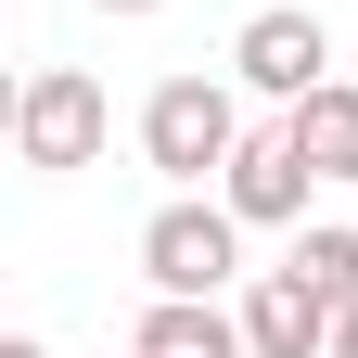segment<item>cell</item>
I'll list each match as a JSON object with an SVG mask.
<instances>
[{"label": "cell", "mask_w": 358, "mask_h": 358, "mask_svg": "<svg viewBox=\"0 0 358 358\" xmlns=\"http://www.w3.org/2000/svg\"><path fill=\"white\" fill-rule=\"evenodd\" d=\"M13 154L38 179H77V166H103V77L90 64H38L13 90Z\"/></svg>", "instance_id": "obj_1"}, {"label": "cell", "mask_w": 358, "mask_h": 358, "mask_svg": "<svg viewBox=\"0 0 358 358\" xmlns=\"http://www.w3.org/2000/svg\"><path fill=\"white\" fill-rule=\"evenodd\" d=\"M141 154L192 192V179H217V166L243 154V103H231L217 77H166L154 103H141Z\"/></svg>", "instance_id": "obj_2"}, {"label": "cell", "mask_w": 358, "mask_h": 358, "mask_svg": "<svg viewBox=\"0 0 358 358\" xmlns=\"http://www.w3.org/2000/svg\"><path fill=\"white\" fill-rule=\"evenodd\" d=\"M141 268H154V294H217L243 268V217L231 205H154V231H141Z\"/></svg>", "instance_id": "obj_3"}, {"label": "cell", "mask_w": 358, "mask_h": 358, "mask_svg": "<svg viewBox=\"0 0 358 358\" xmlns=\"http://www.w3.org/2000/svg\"><path fill=\"white\" fill-rule=\"evenodd\" d=\"M307 179H320V166L294 154V128H243V154L217 166V205H231L243 231H294V217H307Z\"/></svg>", "instance_id": "obj_4"}, {"label": "cell", "mask_w": 358, "mask_h": 358, "mask_svg": "<svg viewBox=\"0 0 358 358\" xmlns=\"http://www.w3.org/2000/svg\"><path fill=\"white\" fill-rule=\"evenodd\" d=\"M333 320H345V307H333L320 282H307L294 256L243 282V345H256V358H333Z\"/></svg>", "instance_id": "obj_5"}, {"label": "cell", "mask_w": 358, "mask_h": 358, "mask_svg": "<svg viewBox=\"0 0 358 358\" xmlns=\"http://www.w3.org/2000/svg\"><path fill=\"white\" fill-rule=\"evenodd\" d=\"M320 64H333L320 13H256V26L231 38V77L256 90V103H307V90H320Z\"/></svg>", "instance_id": "obj_6"}, {"label": "cell", "mask_w": 358, "mask_h": 358, "mask_svg": "<svg viewBox=\"0 0 358 358\" xmlns=\"http://www.w3.org/2000/svg\"><path fill=\"white\" fill-rule=\"evenodd\" d=\"M141 358H256V345H243V307H217V294H154Z\"/></svg>", "instance_id": "obj_7"}, {"label": "cell", "mask_w": 358, "mask_h": 358, "mask_svg": "<svg viewBox=\"0 0 358 358\" xmlns=\"http://www.w3.org/2000/svg\"><path fill=\"white\" fill-rule=\"evenodd\" d=\"M282 128H294V154L320 166V179H358V90L345 77H320L307 103H282Z\"/></svg>", "instance_id": "obj_8"}, {"label": "cell", "mask_w": 358, "mask_h": 358, "mask_svg": "<svg viewBox=\"0 0 358 358\" xmlns=\"http://www.w3.org/2000/svg\"><path fill=\"white\" fill-rule=\"evenodd\" d=\"M294 268H307L333 307H358V231H294Z\"/></svg>", "instance_id": "obj_9"}, {"label": "cell", "mask_w": 358, "mask_h": 358, "mask_svg": "<svg viewBox=\"0 0 358 358\" xmlns=\"http://www.w3.org/2000/svg\"><path fill=\"white\" fill-rule=\"evenodd\" d=\"M333 358H358V307H345V320H333Z\"/></svg>", "instance_id": "obj_10"}, {"label": "cell", "mask_w": 358, "mask_h": 358, "mask_svg": "<svg viewBox=\"0 0 358 358\" xmlns=\"http://www.w3.org/2000/svg\"><path fill=\"white\" fill-rule=\"evenodd\" d=\"M0 358H52V345H38V333H13V345H0Z\"/></svg>", "instance_id": "obj_11"}, {"label": "cell", "mask_w": 358, "mask_h": 358, "mask_svg": "<svg viewBox=\"0 0 358 358\" xmlns=\"http://www.w3.org/2000/svg\"><path fill=\"white\" fill-rule=\"evenodd\" d=\"M103 13H166V0H103Z\"/></svg>", "instance_id": "obj_12"}]
</instances>
